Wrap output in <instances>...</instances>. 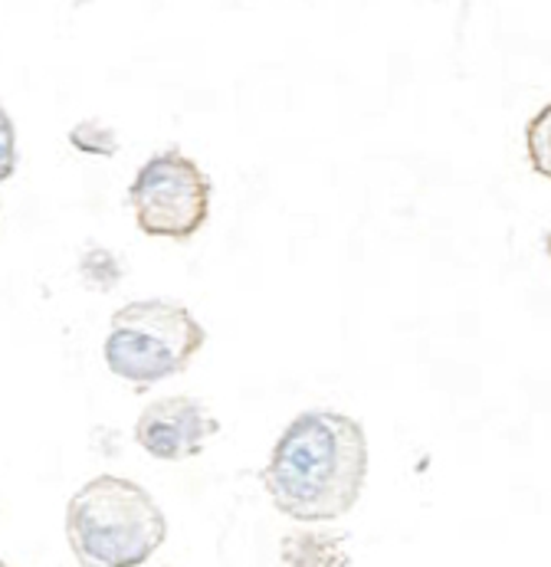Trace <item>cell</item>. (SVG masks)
<instances>
[{"instance_id":"cell-1","label":"cell","mask_w":551,"mask_h":567,"mask_svg":"<svg viewBox=\"0 0 551 567\" xmlns=\"http://www.w3.org/2000/svg\"><path fill=\"white\" fill-rule=\"evenodd\" d=\"M368 480L361 420L338 410H303L269 450L259 483L279 515L315 525L348 515Z\"/></svg>"},{"instance_id":"cell-2","label":"cell","mask_w":551,"mask_h":567,"mask_svg":"<svg viewBox=\"0 0 551 567\" xmlns=\"http://www.w3.org/2000/svg\"><path fill=\"white\" fill-rule=\"evenodd\" d=\"M167 538V518L145 486L102 473L67 505V542L79 567H142Z\"/></svg>"},{"instance_id":"cell-3","label":"cell","mask_w":551,"mask_h":567,"mask_svg":"<svg viewBox=\"0 0 551 567\" xmlns=\"http://www.w3.org/2000/svg\"><path fill=\"white\" fill-rule=\"evenodd\" d=\"M204 344L207 328L184 302L139 299L112 312L102 358L115 378L142 391L184 374Z\"/></svg>"},{"instance_id":"cell-4","label":"cell","mask_w":551,"mask_h":567,"mask_svg":"<svg viewBox=\"0 0 551 567\" xmlns=\"http://www.w3.org/2000/svg\"><path fill=\"white\" fill-rule=\"evenodd\" d=\"M211 174L181 148H164L139 167L129 184V207L145 237L187 244L211 217Z\"/></svg>"},{"instance_id":"cell-5","label":"cell","mask_w":551,"mask_h":567,"mask_svg":"<svg viewBox=\"0 0 551 567\" xmlns=\"http://www.w3.org/2000/svg\"><path fill=\"white\" fill-rule=\"evenodd\" d=\"M221 433V420L211 406L187 394L152 401L135 420V443L161 463H181L201 456L207 440Z\"/></svg>"},{"instance_id":"cell-6","label":"cell","mask_w":551,"mask_h":567,"mask_svg":"<svg viewBox=\"0 0 551 567\" xmlns=\"http://www.w3.org/2000/svg\"><path fill=\"white\" fill-rule=\"evenodd\" d=\"M348 532H289L279 542V567H348Z\"/></svg>"},{"instance_id":"cell-7","label":"cell","mask_w":551,"mask_h":567,"mask_svg":"<svg viewBox=\"0 0 551 567\" xmlns=\"http://www.w3.org/2000/svg\"><path fill=\"white\" fill-rule=\"evenodd\" d=\"M125 259L115 249L92 244L79 252V279L92 292H112L125 279Z\"/></svg>"},{"instance_id":"cell-8","label":"cell","mask_w":551,"mask_h":567,"mask_svg":"<svg viewBox=\"0 0 551 567\" xmlns=\"http://www.w3.org/2000/svg\"><path fill=\"white\" fill-rule=\"evenodd\" d=\"M70 145L92 155V158H115L119 155V135L112 125H105L102 118H82L70 128Z\"/></svg>"},{"instance_id":"cell-9","label":"cell","mask_w":551,"mask_h":567,"mask_svg":"<svg viewBox=\"0 0 551 567\" xmlns=\"http://www.w3.org/2000/svg\"><path fill=\"white\" fill-rule=\"evenodd\" d=\"M526 155L532 171L551 181V102L539 109L526 125Z\"/></svg>"},{"instance_id":"cell-10","label":"cell","mask_w":551,"mask_h":567,"mask_svg":"<svg viewBox=\"0 0 551 567\" xmlns=\"http://www.w3.org/2000/svg\"><path fill=\"white\" fill-rule=\"evenodd\" d=\"M545 252H549V259H551V227H549V234H545Z\"/></svg>"},{"instance_id":"cell-11","label":"cell","mask_w":551,"mask_h":567,"mask_svg":"<svg viewBox=\"0 0 551 567\" xmlns=\"http://www.w3.org/2000/svg\"><path fill=\"white\" fill-rule=\"evenodd\" d=\"M0 567H13V565H7V561H3V565H0Z\"/></svg>"}]
</instances>
